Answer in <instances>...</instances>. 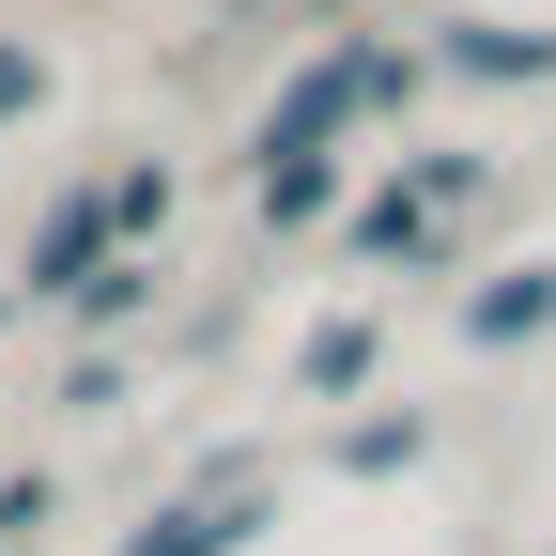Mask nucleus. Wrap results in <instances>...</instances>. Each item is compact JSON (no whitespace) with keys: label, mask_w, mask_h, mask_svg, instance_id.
<instances>
[{"label":"nucleus","mask_w":556,"mask_h":556,"mask_svg":"<svg viewBox=\"0 0 556 556\" xmlns=\"http://www.w3.org/2000/svg\"><path fill=\"white\" fill-rule=\"evenodd\" d=\"M248 526H263V510H248V495H201V510H170V526H155V541H124V556H232V541H248Z\"/></svg>","instance_id":"2"},{"label":"nucleus","mask_w":556,"mask_h":556,"mask_svg":"<svg viewBox=\"0 0 556 556\" xmlns=\"http://www.w3.org/2000/svg\"><path fill=\"white\" fill-rule=\"evenodd\" d=\"M31 109H47V62H31L16 31H0V124H31Z\"/></svg>","instance_id":"5"},{"label":"nucleus","mask_w":556,"mask_h":556,"mask_svg":"<svg viewBox=\"0 0 556 556\" xmlns=\"http://www.w3.org/2000/svg\"><path fill=\"white\" fill-rule=\"evenodd\" d=\"M93 248H109V201H62V217H47V248H31V294H78V278H93Z\"/></svg>","instance_id":"1"},{"label":"nucleus","mask_w":556,"mask_h":556,"mask_svg":"<svg viewBox=\"0 0 556 556\" xmlns=\"http://www.w3.org/2000/svg\"><path fill=\"white\" fill-rule=\"evenodd\" d=\"M464 325H479V340H526V325H556V278H495V294H479Z\"/></svg>","instance_id":"3"},{"label":"nucleus","mask_w":556,"mask_h":556,"mask_svg":"<svg viewBox=\"0 0 556 556\" xmlns=\"http://www.w3.org/2000/svg\"><path fill=\"white\" fill-rule=\"evenodd\" d=\"M464 62H479V78H541L556 31H464Z\"/></svg>","instance_id":"4"}]
</instances>
